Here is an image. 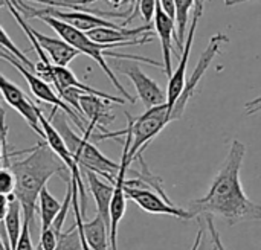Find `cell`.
<instances>
[{"label":"cell","mask_w":261,"mask_h":250,"mask_svg":"<svg viewBox=\"0 0 261 250\" xmlns=\"http://www.w3.org/2000/svg\"><path fill=\"white\" fill-rule=\"evenodd\" d=\"M246 147L239 139H234L228 156L216 174L208 192L190 203L194 217H220L229 226L240 223H254L261 220V206L254 203L243 191L240 182V171Z\"/></svg>","instance_id":"6da1fadb"},{"label":"cell","mask_w":261,"mask_h":250,"mask_svg":"<svg viewBox=\"0 0 261 250\" xmlns=\"http://www.w3.org/2000/svg\"><path fill=\"white\" fill-rule=\"evenodd\" d=\"M8 168L15 174L17 179V188L14 194L21 205L23 221L29 225L32 231L40 192L46 188V183L52 176L67 174L69 170L47 147V144H38L31 154L18 162H11Z\"/></svg>","instance_id":"7a4b0ae2"},{"label":"cell","mask_w":261,"mask_h":250,"mask_svg":"<svg viewBox=\"0 0 261 250\" xmlns=\"http://www.w3.org/2000/svg\"><path fill=\"white\" fill-rule=\"evenodd\" d=\"M49 121L57 128V131L60 133L63 141L66 142L69 151L72 153V156L78 162L80 168L93 171L98 176L106 177L109 180V183L115 185L116 176H118L119 168H121L119 163L106 157L89 139H86L84 136L81 137L75 131H72V128L69 127V122L64 119V116L61 113L58 115V108L52 110Z\"/></svg>","instance_id":"3957f363"},{"label":"cell","mask_w":261,"mask_h":250,"mask_svg":"<svg viewBox=\"0 0 261 250\" xmlns=\"http://www.w3.org/2000/svg\"><path fill=\"white\" fill-rule=\"evenodd\" d=\"M40 20L44 21L46 24H49L60 35L61 40H64L67 44H70L72 47H75L80 53H84V55L90 57L92 60H95L99 64V67L104 70V73L109 76V79L112 81V84L116 87V90L124 96V99H127L130 104H135V98L119 82V79L116 78V75L113 73V70L110 69V66L107 64V61L104 58L106 55H109L110 49L119 47V46H116V44H99V43H95V41H92L87 37L86 32H81V31H78V29H75V27H72V26H69L66 23H63L60 20H55L52 17H40Z\"/></svg>","instance_id":"277c9868"},{"label":"cell","mask_w":261,"mask_h":250,"mask_svg":"<svg viewBox=\"0 0 261 250\" xmlns=\"http://www.w3.org/2000/svg\"><path fill=\"white\" fill-rule=\"evenodd\" d=\"M0 60L8 61L11 66H14V67L20 72V75L26 79V82H28V86H29L32 95H34L37 99H40V101H43V102H47V104H52L54 108L63 110L66 115H69V116L72 118L73 124L83 131V134L87 131V127H84V122H83V116H80L70 105H67V104L54 92V89L50 87V84H47V82L43 81L40 76H37V75H35L32 70H29L21 61H18L14 55L8 53L6 50H0Z\"/></svg>","instance_id":"5b68a950"},{"label":"cell","mask_w":261,"mask_h":250,"mask_svg":"<svg viewBox=\"0 0 261 250\" xmlns=\"http://www.w3.org/2000/svg\"><path fill=\"white\" fill-rule=\"evenodd\" d=\"M203 6H205V5H196V6H194V15H193L190 29H188V32H187V40H185V44H184V50H182V53H180L179 64L176 66V69L173 70L171 78L168 79V87H167V105H168V108H170V113H171V108H173L174 102L177 101V98L180 96V93L184 92L185 84H187V66H188L190 53H191V49H193V41H194L196 29H197L199 20H200L202 15H203Z\"/></svg>","instance_id":"8992f818"},{"label":"cell","mask_w":261,"mask_h":250,"mask_svg":"<svg viewBox=\"0 0 261 250\" xmlns=\"http://www.w3.org/2000/svg\"><path fill=\"white\" fill-rule=\"evenodd\" d=\"M125 141H124V151H122V157H121V168L119 173L116 176V182H115V191H113V199H112V205H110V229H109V240H110V249L118 250V229H119V223L124 218L125 214V192H124V180L127 177V171H128V150H130V144H132V136L130 134H124Z\"/></svg>","instance_id":"52a82bcc"},{"label":"cell","mask_w":261,"mask_h":250,"mask_svg":"<svg viewBox=\"0 0 261 250\" xmlns=\"http://www.w3.org/2000/svg\"><path fill=\"white\" fill-rule=\"evenodd\" d=\"M150 32H151V24H144V26L133 27V29H128L125 26L96 27L86 34L95 43L116 44L122 47V46H135V44H144V43L153 41V37L150 35Z\"/></svg>","instance_id":"ba28073f"},{"label":"cell","mask_w":261,"mask_h":250,"mask_svg":"<svg viewBox=\"0 0 261 250\" xmlns=\"http://www.w3.org/2000/svg\"><path fill=\"white\" fill-rule=\"evenodd\" d=\"M118 69L122 75H125L133 82L136 93L147 110L167 102V93L159 87V84L154 79H151L148 75H145L138 64L128 63V60H127V63L119 64Z\"/></svg>","instance_id":"9c48e42d"},{"label":"cell","mask_w":261,"mask_h":250,"mask_svg":"<svg viewBox=\"0 0 261 250\" xmlns=\"http://www.w3.org/2000/svg\"><path fill=\"white\" fill-rule=\"evenodd\" d=\"M124 192H125V197L133 200L141 209H144L148 214H162V215L177 217V218H182V220L196 218L191 211L173 206L162 196H158L154 191H151L148 188H128V186H124Z\"/></svg>","instance_id":"30bf717a"},{"label":"cell","mask_w":261,"mask_h":250,"mask_svg":"<svg viewBox=\"0 0 261 250\" xmlns=\"http://www.w3.org/2000/svg\"><path fill=\"white\" fill-rule=\"evenodd\" d=\"M0 93L3 96V99L8 102V105H11L14 110H17L23 116V119L29 124V127L41 139H44V133L41 130L40 119H38L40 108L37 105H34V102L23 93V90L18 86H15L12 81H9L2 73H0Z\"/></svg>","instance_id":"8fae6325"},{"label":"cell","mask_w":261,"mask_h":250,"mask_svg":"<svg viewBox=\"0 0 261 250\" xmlns=\"http://www.w3.org/2000/svg\"><path fill=\"white\" fill-rule=\"evenodd\" d=\"M154 29L156 34L161 40V46H162V55H164V70L165 75L168 76V79L173 75V63H171V52H173V40L176 37V21L173 18H170L164 9L161 8L159 0H156V11H154Z\"/></svg>","instance_id":"7c38bea8"},{"label":"cell","mask_w":261,"mask_h":250,"mask_svg":"<svg viewBox=\"0 0 261 250\" xmlns=\"http://www.w3.org/2000/svg\"><path fill=\"white\" fill-rule=\"evenodd\" d=\"M112 101L95 96V95H81L80 96V108L81 115L87 116L92 128H101L106 133V127L110 125L115 121V116L110 113V104Z\"/></svg>","instance_id":"4fadbf2b"},{"label":"cell","mask_w":261,"mask_h":250,"mask_svg":"<svg viewBox=\"0 0 261 250\" xmlns=\"http://www.w3.org/2000/svg\"><path fill=\"white\" fill-rule=\"evenodd\" d=\"M32 34L34 37L38 40L41 49L44 50L46 55H49V60L54 66H60V67H67V64L76 57L80 55V52L72 47L70 44H67L64 40L61 38H54V37H47L38 31H35L32 27Z\"/></svg>","instance_id":"5bb4252c"},{"label":"cell","mask_w":261,"mask_h":250,"mask_svg":"<svg viewBox=\"0 0 261 250\" xmlns=\"http://www.w3.org/2000/svg\"><path fill=\"white\" fill-rule=\"evenodd\" d=\"M84 173H86V179H87V183H89V189H90V192H92V196L95 199L98 215H101V218L106 221L107 228L110 229V205H112V199H113L115 185L104 182L93 171L84 170Z\"/></svg>","instance_id":"9a60e30c"},{"label":"cell","mask_w":261,"mask_h":250,"mask_svg":"<svg viewBox=\"0 0 261 250\" xmlns=\"http://www.w3.org/2000/svg\"><path fill=\"white\" fill-rule=\"evenodd\" d=\"M3 229L6 232V237L9 240L11 249H15L18 238L21 235L23 231V225H21V205L18 202V199L15 197V194L9 196V209L6 214V218L3 221Z\"/></svg>","instance_id":"2e32d148"},{"label":"cell","mask_w":261,"mask_h":250,"mask_svg":"<svg viewBox=\"0 0 261 250\" xmlns=\"http://www.w3.org/2000/svg\"><path fill=\"white\" fill-rule=\"evenodd\" d=\"M63 203H60L49 191L44 188L38 196V209H40V221H41V232L49 229L61 211Z\"/></svg>","instance_id":"e0dca14e"},{"label":"cell","mask_w":261,"mask_h":250,"mask_svg":"<svg viewBox=\"0 0 261 250\" xmlns=\"http://www.w3.org/2000/svg\"><path fill=\"white\" fill-rule=\"evenodd\" d=\"M176 5V37H177V49L182 53L184 44L187 40L188 23H190V12L196 6V0H174Z\"/></svg>","instance_id":"ac0fdd59"},{"label":"cell","mask_w":261,"mask_h":250,"mask_svg":"<svg viewBox=\"0 0 261 250\" xmlns=\"http://www.w3.org/2000/svg\"><path fill=\"white\" fill-rule=\"evenodd\" d=\"M0 46H2L8 53L14 55L18 61H21V63L29 69V70L35 72V64H34V63H32V61H31V60H29V58H28V57H26V55H24V53H23L17 46H15V44H14V41L9 38V35L5 32V29H3L2 26H0Z\"/></svg>","instance_id":"d6986e66"},{"label":"cell","mask_w":261,"mask_h":250,"mask_svg":"<svg viewBox=\"0 0 261 250\" xmlns=\"http://www.w3.org/2000/svg\"><path fill=\"white\" fill-rule=\"evenodd\" d=\"M55 250H83L76 225H73L69 231L61 234V237L58 240V246Z\"/></svg>","instance_id":"ffe728a7"},{"label":"cell","mask_w":261,"mask_h":250,"mask_svg":"<svg viewBox=\"0 0 261 250\" xmlns=\"http://www.w3.org/2000/svg\"><path fill=\"white\" fill-rule=\"evenodd\" d=\"M17 179L15 174L9 168H0V194L11 196L15 192Z\"/></svg>","instance_id":"44dd1931"},{"label":"cell","mask_w":261,"mask_h":250,"mask_svg":"<svg viewBox=\"0 0 261 250\" xmlns=\"http://www.w3.org/2000/svg\"><path fill=\"white\" fill-rule=\"evenodd\" d=\"M14 250H34V244H32V231L29 228V225H26L23 221V231L21 235L18 238V243Z\"/></svg>","instance_id":"7402d4cb"},{"label":"cell","mask_w":261,"mask_h":250,"mask_svg":"<svg viewBox=\"0 0 261 250\" xmlns=\"http://www.w3.org/2000/svg\"><path fill=\"white\" fill-rule=\"evenodd\" d=\"M206 218V225H208V231H210V234H211V240H213V244H214V247H217V250H226L225 249V246H223V243H222V240H220V234H219V231L216 229V226H214V221H213V217H205Z\"/></svg>","instance_id":"603a6c76"},{"label":"cell","mask_w":261,"mask_h":250,"mask_svg":"<svg viewBox=\"0 0 261 250\" xmlns=\"http://www.w3.org/2000/svg\"><path fill=\"white\" fill-rule=\"evenodd\" d=\"M159 3H161V8L164 9V12L170 18H173L176 21V5H174V0H159Z\"/></svg>","instance_id":"cb8c5ba5"},{"label":"cell","mask_w":261,"mask_h":250,"mask_svg":"<svg viewBox=\"0 0 261 250\" xmlns=\"http://www.w3.org/2000/svg\"><path fill=\"white\" fill-rule=\"evenodd\" d=\"M8 209H9V196L0 194V223L5 221L6 214H8Z\"/></svg>","instance_id":"d4e9b609"},{"label":"cell","mask_w":261,"mask_h":250,"mask_svg":"<svg viewBox=\"0 0 261 250\" xmlns=\"http://www.w3.org/2000/svg\"><path fill=\"white\" fill-rule=\"evenodd\" d=\"M202 237H203V231H202V229H199L197 237H196V240H194V244H193L191 250H199V247H200V243H202Z\"/></svg>","instance_id":"484cf974"},{"label":"cell","mask_w":261,"mask_h":250,"mask_svg":"<svg viewBox=\"0 0 261 250\" xmlns=\"http://www.w3.org/2000/svg\"><path fill=\"white\" fill-rule=\"evenodd\" d=\"M96 0H70V3H72V6L75 8V6H87V5H92V3H95Z\"/></svg>","instance_id":"4316f807"},{"label":"cell","mask_w":261,"mask_h":250,"mask_svg":"<svg viewBox=\"0 0 261 250\" xmlns=\"http://www.w3.org/2000/svg\"><path fill=\"white\" fill-rule=\"evenodd\" d=\"M258 105H261V96L260 98H257V99H254V101H251V102H248V104H246V108L251 110V108H255V107H258Z\"/></svg>","instance_id":"83f0119b"},{"label":"cell","mask_w":261,"mask_h":250,"mask_svg":"<svg viewBox=\"0 0 261 250\" xmlns=\"http://www.w3.org/2000/svg\"><path fill=\"white\" fill-rule=\"evenodd\" d=\"M122 3H127V5H128V9H127V11H128V12H130V15H132V12L135 11L136 0H122ZM130 15H128V17H130Z\"/></svg>","instance_id":"f1b7e54d"},{"label":"cell","mask_w":261,"mask_h":250,"mask_svg":"<svg viewBox=\"0 0 261 250\" xmlns=\"http://www.w3.org/2000/svg\"><path fill=\"white\" fill-rule=\"evenodd\" d=\"M0 250H8L6 249V241H5V237L3 234L0 232Z\"/></svg>","instance_id":"f546056e"},{"label":"cell","mask_w":261,"mask_h":250,"mask_svg":"<svg viewBox=\"0 0 261 250\" xmlns=\"http://www.w3.org/2000/svg\"><path fill=\"white\" fill-rule=\"evenodd\" d=\"M76 229H78V228H76ZM78 232H80V231H78ZM80 238H81V247H83V250H90V247L87 246V243H86V240H84V237H83L81 234H80Z\"/></svg>","instance_id":"4dcf8cb0"},{"label":"cell","mask_w":261,"mask_h":250,"mask_svg":"<svg viewBox=\"0 0 261 250\" xmlns=\"http://www.w3.org/2000/svg\"><path fill=\"white\" fill-rule=\"evenodd\" d=\"M260 110H261V105H258V107H255V108L248 110V113H249V115H252V113H257V112H260Z\"/></svg>","instance_id":"1f68e13d"},{"label":"cell","mask_w":261,"mask_h":250,"mask_svg":"<svg viewBox=\"0 0 261 250\" xmlns=\"http://www.w3.org/2000/svg\"><path fill=\"white\" fill-rule=\"evenodd\" d=\"M206 0H196V5H205Z\"/></svg>","instance_id":"d6a6232c"},{"label":"cell","mask_w":261,"mask_h":250,"mask_svg":"<svg viewBox=\"0 0 261 250\" xmlns=\"http://www.w3.org/2000/svg\"><path fill=\"white\" fill-rule=\"evenodd\" d=\"M213 250H217V247H214V249H213Z\"/></svg>","instance_id":"836d02e7"}]
</instances>
